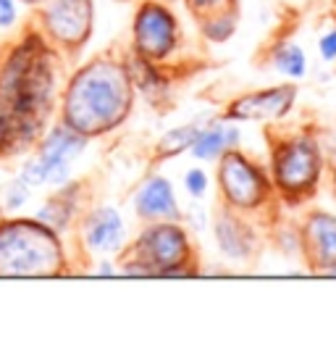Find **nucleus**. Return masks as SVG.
Masks as SVG:
<instances>
[{"instance_id": "obj_27", "label": "nucleus", "mask_w": 336, "mask_h": 363, "mask_svg": "<svg viewBox=\"0 0 336 363\" xmlns=\"http://www.w3.org/2000/svg\"><path fill=\"white\" fill-rule=\"evenodd\" d=\"M163 3H173V0H163Z\"/></svg>"}, {"instance_id": "obj_4", "label": "nucleus", "mask_w": 336, "mask_h": 363, "mask_svg": "<svg viewBox=\"0 0 336 363\" xmlns=\"http://www.w3.org/2000/svg\"><path fill=\"white\" fill-rule=\"evenodd\" d=\"M69 274H74V266L69 264L61 232L37 216H0V279H50Z\"/></svg>"}, {"instance_id": "obj_23", "label": "nucleus", "mask_w": 336, "mask_h": 363, "mask_svg": "<svg viewBox=\"0 0 336 363\" xmlns=\"http://www.w3.org/2000/svg\"><path fill=\"white\" fill-rule=\"evenodd\" d=\"M318 53L323 61H336V27H331L318 40Z\"/></svg>"}, {"instance_id": "obj_17", "label": "nucleus", "mask_w": 336, "mask_h": 363, "mask_svg": "<svg viewBox=\"0 0 336 363\" xmlns=\"http://www.w3.org/2000/svg\"><path fill=\"white\" fill-rule=\"evenodd\" d=\"M197 29L213 21H239V0H184Z\"/></svg>"}, {"instance_id": "obj_7", "label": "nucleus", "mask_w": 336, "mask_h": 363, "mask_svg": "<svg viewBox=\"0 0 336 363\" xmlns=\"http://www.w3.org/2000/svg\"><path fill=\"white\" fill-rule=\"evenodd\" d=\"M32 16L35 29L64 55V61L82 53L95 32L92 0H45L32 9Z\"/></svg>"}, {"instance_id": "obj_8", "label": "nucleus", "mask_w": 336, "mask_h": 363, "mask_svg": "<svg viewBox=\"0 0 336 363\" xmlns=\"http://www.w3.org/2000/svg\"><path fill=\"white\" fill-rule=\"evenodd\" d=\"M132 53L163 66L182 48V24L163 0H137L132 16Z\"/></svg>"}, {"instance_id": "obj_25", "label": "nucleus", "mask_w": 336, "mask_h": 363, "mask_svg": "<svg viewBox=\"0 0 336 363\" xmlns=\"http://www.w3.org/2000/svg\"><path fill=\"white\" fill-rule=\"evenodd\" d=\"M18 3H24V6H29V9H35V6L45 3V0H18Z\"/></svg>"}, {"instance_id": "obj_15", "label": "nucleus", "mask_w": 336, "mask_h": 363, "mask_svg": "<svg viewBox=\"0 0 336 363\" xmlns=\"http://www.w3.org/2000/svg\"><path fill=\"white\" fill-rule=\"evenodd\" d=\"M82 187L84 182H74V184L66 182V184H61V190L55 192L50 200H45V206L37 211V218L64 235L66 229L71 227L76 213L82 211Z\"/></svg>"}, {"instance_id": "obj_13", "label": "nucleus", "mask_w": 336, "mask_h": 363, "mask_svg": "<svg viewBox=\"0 0 336 363\" xmlns=\"http://www.w3.org/2000/svg\"><path fill=\"white\" fill-rule=\"evenodd\" d=\"M79 242L87 253H118L127 245L124 218L110 206L87 211L79 221Z\"/></svg>"}, {"instance_id": "obj_14", "label": "nucleus", "mask_w": 336, "mask_h": 363, "mask_svg": "<svg viewBox=\"0 0 336 363\" xmlns=\"http://www.w3.org/2000/svg\"><path fill=\"white\" fill-rule=\"evenodd\" d=\"M134 213L145 224H150V221H182V208L176 203L171 182L166 177L150 174L134 195Z\"/></svg>"}, {"instance_id": "obj_20", "label": "nucleus", "mask_w": 336, "mask_h": 363, "mask_svg": "<svg viewBox=\"0 0 336 363\" xmlns=\"http://www.w3.org/2000/svg\"><path fill=\"white\" fill-rule=\"evenodd\" d=\"M29 190H32V187L24 184L21 177L11 182L8 187L3 190V211H6V213H16V211L29 200Z\"/></svg>"}, {"instance_id": "obj_5", "label": "nucleus", "mask_w": 336, "mask_h": 363, "mask_svg": "<svg viewBox=\"0 0 336 363\" xmlns=\"http://www.w3.org/2000/svg\"><path fill=\"white\" fill-rule=\"evenodd\" d=\"M127 277H197V247L182 221H150L137 240L118 250V266Z\"/></svg>"}, {"instance_id": "obj_24", "label": "nucleus", "mask_w": 336, "mask_h": 363, "mask_svg": "<svg viewBox=\"0 0 336 363\" xmlns=\"http://www.w3.org/2000/svg\"><path fill=\"white\" fill-rule=\"evenodd\" d=\"M320 274H323V277H336V261H331V264H328Z\"/></svg>"}, {"instance_id": "obj_12", "label": "nucleus", "mask_w": 336, "mask_h": 363, "mask_svg": "<svg viewBox=\"0 0 336 363\" xmlns=\"http://www.w3.org/2000/svg\"><path fill=\"white\" fill-rule=\"evenodd\" d=\"M300 255L308 272L320 274L336 261V216L323 208L308 211L300 221Z\"/></svg>"}, {"instance_id": "obj_21", "label": "nucleus", "mask_w": 336, "mask_h": 363, "mask_svg": "<svg viewBox=\"0 0 336 363\" xmlns=\"http://www.w3.org/2000/svg\"><path fill=\"white\" fill-rule=\"evenodd\" d=\"M184 187H187L192 198H202L208 192V174L202 169H190L187 177H184Z\"/></svg>"}, {"instance_id": "obj_26", "label": "nucleus", "mask_w": 336, "mask_h": 363, "mask_svg": "<svg viewBox=\"0 0 336 363\" xmlns=\"http://www.w3.org/2000/svg\"><path fill=\"white\" fill-rule=\"evenodd\" d=\"M331 192H334V200H336V166H334V174H331Z\"/></svg>"}, {"instance_id": "obj_22", "label": "nucleus", "mask_w": 336, "mask_h": 363, "mask_svg": "<svg viewBox=\"0 0 336 363\" xmlns=\"http://www.w3.org/2000/svg\"><path fill=\"white\" fill-rule=\"evenodd\" d=\"M18 0H0V32H11L18 21Z\"/></svg>"}, {"instance_id": "obj_3", "label": "nucleus", "mask_w": 336, "mask_h": 363, "mask_svg": "<svg viewBox=\"0 0 336 363\" xmlns=\"http://www.w3.org/2000/svg\"><path fill=\"white\" fill-rule=\"evenodd\" d=\"M268 174L284 206L297 208L315 198L326 169V150L320 132L313 127H268Z\"/></svg>"}, {"instance_id": "obj_9", "label": "nucleus", "mask_w": 336, "mask_h": 363, "mask_svg": "<svg viewBox=\"0 0 336 363\" xmlns=\"http://www.w3.org/2000/svg\"><path fill=\"white\" fill-rule=\"evenodd\" d=\"M87 143H90L87 137L76 135L66 124L55 121L53 127L42 135V140L35 145L32 158L24 161L21 182L29 184V187H40V184H47V182L53 187H61L66 182H71V164L82 155Z\"/></svg>"}, {"instance_id": "obj_28", "label": "nucleus", "mask_w": 336, "mask_h": 363, "mask_svg": "<svg viewBox=\"0 0 336 363\" xmlns=\"http://www.w3.org/2000/svg\"><path fill=\"white\" fill-rule=\"evenodd\" d=\"M0 55H3V45H0Z\"/></svg>"}, {"instance_id": "obj_19", "label": "nucleus", "mask_w": 336, "mask_h": 363, "mask_svg": "<svg viewBox=\"0 0 336 363\" xmlns=\"http://www.w3.org/2000/svg\"><path fill=\"white\" fill-rule=\"evenodd\" d=\"M202 127H205L202 121H192V124H184V127H176V129H171V132H166V135L158 140V145H155L153 161H166V158H173V155L182 153V150H190L192 143H195V137L200 135Z\"/></svg>"}, {"instance_id": "obj_16", "label": "nucleus", "mask_w": 336, "mask_h": 363, "mask_svg": "<svg viewBox=\"0 0 336 363\" xmlns=\"http://www.w3.org/2000/svg\"><path fill=\"white\" fill-rule=\"evenodd\" d=\"M236 145H239V129H236V124L219 116L200 129V135L195 137L190 150L200 161H216L221 153H226L228 147Z\"/></svg>"}, {"instance_id": "obj_10", "label": "nucleus", "mask_w": 336, "mask_h": 363, "mask_svg": "<svg viewBox=\"0 0 336 363\" xmlns=\"http://www.w3.org/2000/svg\"><path fill=\"white\" fill-rule=\"evenodd\" d=\"M297 103L294 84H273L268 90H255L239 95L226 106L221 118L226 121H284Z\"/></svg>"}, {"instance_id": "obj_6", "label": "nucleus", "mask_w": 336, "mask_h": 363, "mask_svg": "<svg viewBox=\"0 0 336 363\" xmlns=\"http://www.w3.org/2000/svg\"><path fill=\"white\" fill-rule=\"evenodd\" d=\"M216 161H219L216 182H219V195L224 208L239 211V213H247L253 218L268 216L271 224L282 216L284 203L273 190L271 174L260 161L242 153L239 147H228Z\"/></svg>"}, {"instance_id": "obj_2", "label": "nucleus", "mask_w": 336, "mask_h": 363, "mask_svg": "<svg viewBox=\"0 0 336 363\" xmlns=\"http://www.w3.org/2000/svg\"><path fill=\"white\" fill-rule=\"evenodd\" d=\"M134 98L127 58L100 53L66 79L58 98V121L87 140L105 137L132 116Z\"/></svg>"}, {"instance_id": "obj_18", "label": "nucleus", "mask_w": 336, "mask_h": 363, "mask_svg": "<svg viewBox=\"0 0 336 363\" xmlns=\"http://www.w3.org/2000/svg\"><path fill=\"white\" fill-rule=\"evenodd\" d=\"M268 61L273 64V69L289 79H300L308 74V58L302 53V48L291 40H279L268 53Z\"/></svg>"}, {"instance_id": "obj_1", "label": "nucleus", "mask_w": 336, "mask_h": 363, "mask_svg": "<svg viewBox=\"0 0 336 363\" xmlns=\"http://www.w3.org/2000/svg\"><path fill=\"white\" fill-rule=\"evenodd\" d=\"M58 53L35 27H27L0 55V158H16L42 140L58 106Z\"/></svg>"}, {"instance_id": "obj_11", "label": "nucleus", "mask_w": 336, "mask_h": 363, "mask_svg": "<svg viewBox=\"0 0 336 363\" xmlns=\"http://www.w3.org/2000/svg\"><path fill=\"white\" fill-rule=\"evenodd\" d=\"M213 232H216L219 250L228 261H255V255L263 250V232L257 227V221L247 213L221 206Z\"/></svg>"}]
</instances>
